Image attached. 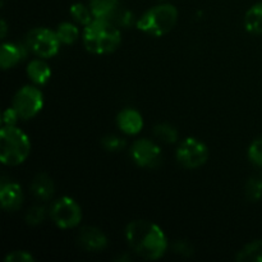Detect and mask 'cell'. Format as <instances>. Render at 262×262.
I'll use <instances>...</instances> for the list:
<instances>
[{"mask_svg":"<svg viewBox=\"0 0 262 262\" xmlns=\"http://www.w3.org/2000/svg\"><path fill=\"white\" fill-rule=\"evenodd\" d=\"M125 238L133 252L145 260H159L168 248L165 233L147 220H135L125 228Z\"/></svg>","mask_w":262,"mask_h":262,"instance_id":"obj_1","label":"cell"},{"mask_svg":"<svg viewBox=\"0 0 262 262\" xmlns=\"http://www.w3.org/2000/svg\"><path fill=\"white\" fill-rule=\"evenodd\" d=\"M82 38L89 53L105 55L117 50L122 41V35L112 20L95 18L90 25L84 26Z\"/></svg>","mask_w":262,"mask_h":262,"instance_id":"obj_2","label":"cell"},{"mask_svg":"<svg viewBox=\"0 0 262 262\" xmlns=\"http://www.w3.org/2000/svg\"><path fill=\"white\" fill-rule=\"evenodd\" d=\"M31 152V141L15 125H3L0 130V160L4 165L17 166L27 160Z\"/></svg>","mask_w":262,"mask_h":262,"instance_id":"obj_3","label":"cell"},{"mask_svg":"<svg viewBox=\"0 0 262 262\" xmlns=\"http://www.w3.org/2000/svg\"><path fill=\"white\" fill-rule=\"evenodd\" d=\"M178 20V10L171 4H159L143 13L136 26L146 35L160 37L170 32Z\"/></svg>","mask_w":262,"mask_h":262,"instance_id":"obj_4","label":"cell"},{"mask_svg":"<svg viewBox=\"0 0 262 262\" xmlns=\"http://www.w3.org/2000/svg\"><path fill=\"white\" fill-rule=\"evenodd\" d=\"M60 40L55 31H51L45 27H37L31 30L26 35L25 45L28 50L32 51L38 58H53L59 53Z\"/></svg>","mask_w":262,"mask_h":262,"instance_id":"obj_5","label":"cell"},{"mask_svg":"<svg viewBox=\"0 0 262 262\" xmlns=\"http://www.w3.org/2000/svg\"><path fill=\"white\" fill-rule=\"evenodd\" d=\"M177 161L186 169H197L205 165L209 159V148L194 137H188L177 148Z\"/></svg>","mask_w":262,"mask_h":262,"instance_id":"obj_6","label":"cell"},{"mask_svg":"<svg viewBox=\"0 0 262 262\" xmlns=\"http://www.w3.org/2000/svg\"><path fill=\"white\" fill-rule=\"evenodd\" d=\"M12 106L17 110L20 119L28 120L36 117L43 107V95L37 87L25 86L13 97Z\"/></svg>","mask_w":262,"mask_h":262,"instance_id":"obj_7","label":"cell"},{"mask_svg":"<svg viewBox=\"0 0 262 262\" xmlns=\"http://www.w3.org/2000/svg\"><path fill=\"white\" fill-rule=\"evenodd\" d=\"M50 216L60 229H72L82 220V209L76 200L64 196L56 200L50 209Z\"/></svg>","mask_w":262,"mask_h":262,"instance_id":"obj_8","label":"cell"},{"mask_svg":"<svg viewBox=\"0 0 262 262\" xmlns=\"http://www.w3.org/2000/svg\"><path fill=\"white\" fill-rule=\"evenodd\" d=\"M130 156L138 166L142 168H158L163 160V154L159 145L147 138L135 141L130 147Z\"/></svg>","mask_w":262,"mask_h":262,"instance_id":"obj_9","label":"cell"},{"mask_svg":"<svg viewBox=\"0 0 262 262\" xmlns=\"http://www.w3.org/2000/svg\"><path fill=\"white\" fill-rule=\"evenodd\" d=\"M78 243L89 252H100L107 246V238L99 228L84 227L78 233Z\"/></svg>","mask_w":262,"mask_h":262,"instance_id":"obj_10","label":"cell"},{"mask_svg":"<svg viewBox=\"0 0 262 262\" xmlns=\"http://www.w3.org/2000/svg\"><path fill=\"white\" fill-rule=\"evenodd\" d=\"M23 202V192L18 183L3 182L0 187V204L5 211H17Z\"/></svg>","mask_w":262,"mask_h":262,"instance_id":"obj_11","label":"cell"},{"mask_svg":"<svg viewBox=\"0 0 262 262\" xmlns=\"http://www.w3.org/2000/svg\"><path fill=\"white\" fill-rule=\"evenodd\" d=\"M117 124L125 135H138L143 128V118L140 112L132 107H127L118 114Z\"/></svg>","mask_w":262,"mask_h":262,"instance_id":"obj_12","label":"cell"},{"mask_svg":"<svg viewBox=\"0 0 262 262\" xmlns=\"http://www.w3.org/2000/svg\"><path fill=\"white\" fill-rule=\"evenodd\" d=\"M27 46L19 43L5 42L0 49V66L4 69L13 68L27 56Z\"/></svg>","mask_w":262,"mask_h":262,"instance_id":"obj_13","label":"cell"},{"mask_svg":"<svg viewBox=\"0 0 262 262\" xmlns=\"http://www.w3.org/2000/svg\"><path fill=\"white\" fill-rule=\"evenodd\" d=\"M120 0H91L90 9L94 18L112 20L119 12Z\"/></svg>","mask_w":262,"mask_h":262,"instance_id":"obj_14","label":"cell"},{"mask_svg":"<svg viewBox=\"0 0 262 262\" xmlns=\"http://www.w3.org/2000/svg\"><path fill=\"white\" fill-rule=\"evenodd\" d=\"M31 192L33 196L42 201H48L54 193V182L48 174L40 173L33 178L31 183Z\"/></svg>","mask_w":262,"mask_h":262,"instance_id":"obj_15","label":"cell"},{"mask_svg":"<svg viewBox=\"0 0 262 262\" xmlns=\"http://www.w3.org/2000/svg\"><path fill=\"white\" fill-rule=\"evenodd\" d=\"M27 76L33 83L42 86L51 78V69L42 59H33L27 66Z\"/></svg>","mask_w":262,"mask_h":262,"instance_id":"obj_16","label":"cell"},{"mask_svg":"<svg viewBox=\"0 0 262 262\" xmlns=\"http://www.w3.org/2000/svg\"><path fill=\"white\" fill-rule=\"evenodd\" d=\"M245 27L252 35L262 33V3L255 4L245 15Z\"/></svg>","mask_w":262,"mask_h":262,"instance_id":"obj_17","label":"cell"},{"mask_svg":"<svg viewBox=\"0 0 262 262\" xmlns=\"http://www.w3.org/2000/svg\"><path fill=\"white\" fill-rule=\"evenodd\" d=\"M238 262H262V239L253 241L238 252Z\"/></svg>","mask_w":262,"mask_h":262,"instance_id":"obj_18","label":"cell"},{"mask_svg":"<svg viewBox=\"0 0 262 262\" xmlns=\"http://www.w3.org/2000/svg\"><path fill=\"white\" fill-rule=\"evenodd\" d=\"M59 40L61 43L72 45L76 42L79 37V30L76 25L71 22H63L58 26V30L55 31Z\"/></svg>","mask_w":262,"mask_h":262,"instance_id":"obj_19","label":"cell"},{"mask_svg":"<svg viewBox=\"0 0 262 262\" xmlns=\"http://www.w3.org/2000/svg\"><path fill=\"white\" fill-rule=\"evenodd\" d=\"M152 133L156 140L160 141V142L168 143V145L177 142V140H178V132H177L176 128L170 124H166V123L155 125Z\"/></svg>","mask_w":262,"mask_h":262,"instance_id":"obj_20","label":"cell"},{"mask_svg":"<svg viewBox=\"0 0 262 262\" xmlns=\"http://www.w3.org/2000/svg\"><path fill=\"white\" fill-rule=\"evenodd\" d=\"M71 15L73 17V19L77 23L82 26H87L95 19L94 15H92L91 9L90 7L87 8L86 5H83L82 3H76L71 7Z\"/></svg>","mask_w":262,"mask_h":262,"instance_id":"obj_21","label":"cell"},{"mask_svg":"<svg viewBox=\"0 0 262 262\" xmlns=\"http://www.w3.org/2000/svg\"><path fill=\"white\" fill-rule=\"evenodd\" d=\"M246 197L252 202L262 199V177H253L246 183Z\"/></svg>","mask_w":262,"mask_h":262,"instance_id":"obj_22","label":"cell"},{"mask_svg":"<svg viewBox=\"0 0 262 262\" xmlns=\"http://www.w3.org/2000/svg\"><path fill=\"white\" fill-rule=\"evenodd\" d=\"M248 159L253 165L262 168V136L251 143L248 148Z\"/></svg>","mask_w":262,"mask_h":262,"instance_id":"obj_23","label":"cell"},{"mask_svg":"<svg viewBox=\"0 0 262 262\" xmlns=\"http://www.w3.org/2000/svg\"><path fill=\"white\" fill-rule=\"evenodd\" d=\"M101 145L106 151H110V152H118V151H122L123 148L125 147V141L123 140V138L118 137V136L109 135L106 136V137L102 138Z\"/></svg>","mask_w":262,"mask_h":262,"instance_id":"obj_24","label":"cell"},{"mask_svg":"<svg viewBox=\"0 0 262 262\" xmlns=\"http://www.w3.org/2000/svg\"><path fill=\"white\" fill-rule=\"evenodd\" d=\"M46 209L43 206H33L26 214V222L30 225H38L45 220Z\"/></svg>","mask_w":262,"mask_h":262,"instance_id":"obj_25","label":"cell"},{"mask_svg":"<svg viewBox=\"0 0 262 262\" xmlns=\"http://www.w3.org/2000/svg\"><path fill=\"white\" fill-rule=\"evenodd\" d=\"M35 257L27 251H13L5 257V262H32Z\"/></svg>","mask_w":262,"mask_h":262,"instance_id":"obj_26","label":"cell"},{"mask_svg":"<svg viewBox=\"0 0 262 262\" xmlns=\"http://www.w3.org/2000/svg\"><path fill=\"white\" fill-rule=\"evenodd\" d=\"M18 119H19V115H18L17 110L12 106V107H8V109L4 112L2 123L3 125H15L17 124Z\"/></svg>","mask_w":262,"mask_h":262,"instance_id":"obj_27","label":"cell"},{"mask_svg":"<svg viewBox=\"0 0 262 262\" xmlns=\"http://www.w3.org/2000/svg\"><path fill=\"white\" fill-rule=\"evenodd\" d=\"M115 18H118V22L119 25L124 26V27H129L133 25V14L129 10H122V12H118Z\"/></svg>","mask_w":262,"mask_h":262,"instance_id":"obj_28","label":"cell"},{"mask_svg":"<svg viewBox=\"0 0 262 262\" xmlns=\"http://www.w3.org/2000/svg\"><path fill=\"white\" fill-rule=\"evenodd\" d=\"M174 250L177 251V253H179L182 256H189L193 252L192 246L188 242H186V241H178L176 243V246H174Z\"/></svg>","mask_w":262,"mask_h":262,"instance_id":"obj_29","label":"cell"},{"mask_svg":"<svg viewBox=\"0 0 262 262\" xmlns=\"http://www.w3.org/2000/svg\"><path fill=\"white\" fill-rule=\"evenodd\" d=\"M2 38H5V36H7V30H8V26H7V22H5L4 19L2 20Z\"/></svg>","mask_w":262,"mask_h":262,"instance_id":"obj_30","label":"cell"}]
</instances>
